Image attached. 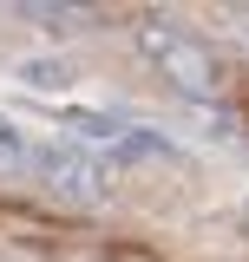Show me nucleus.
Wrapping results in <instances>:
<instances>
[{
  "mask_svg": "<svg viewBox=\"0 0 249 262\" xmlns=\"http://www.w3.org/2000/svg\"><path fill=\"white\" fill-rule=\"evenodd\" d=\"M33 177L59 203H79V210L112 203V164L86 144H33Z\"/></svg>",
  "mask_w": 249,
  "mask_h": 262,
  "instance_id": "f257e3e1",
  "label": "nucleus"
},
{
  "mask_svg": "<svg viewBox=\"0 0 249 262\" xmlns=\"http://www.w3.org/2000/svg\"><path fill=\"white\" fill-rule=\"evenodd\" d=\"M138 46H144V59H151L171 85H184L190 98H210V92H217V59H210V46L190 39L184 27H171V20H144V27H138Z\"/></svg>",
  "mask_w": 249,
  "mask_h": 262,
  "instance_id": "f03ea898",
  "label": "nucleus"
},
{
  "mask_svg": "<svg viewBox=\"0 0 249 262\" xmlns=\"http://www.w3.org/2000/svg\"><path fill=\"white\" fill-rule=\"evenodd\" d=\"M105 164H177V144H171L164 131H144V125H131V131L118 138V144L105 151Z\"/></svg>",
  "mask_w": 249,
  "mask_h": 262,
  "instance_id": "7ed1b4c3",
  "label": "nucleus"
},
{
  "mask_svg": "<svg viewBox=\"0 0 249 262\" xmlns=\"http://www.w3.org/2000/svg\"><path fill=\"white\" fill-rule=\"evenodd\" d=\"M20 170H33V138L0 112V177H20Z\"/></svg>",
  "mask_w": 249,
  "mask_h": 262,
  "instance_id": "20e7f679",
  "label": "nucleus"
},
{
  "mask_svg": "<svg viewBox=\"0 0 249 262\" xmlns=\"http://www.w3.org/2000/svg\"><path fill=\"white\" fill-rule=\"evenodd\" d=\"M66 125L79 131V138H98V144L112 151L125 131H131V118H112V112H66Z\"/></svg>",
  "mask_w": 249,
  "mask_h": 262,
  "instance_id": "39448f33",
  "label": "nucleus"
},
{
  "mask_svg": "<svg viewBox=\"0 0 249 262\" xmlns=\"http://www.w3.org/2000/svg\"><path fill=\"white\" fill-rule=\"evenodd\" d=\"M20 79H27V85H46V92H53V85H66V79H72V66H53V59H39V66H20Z\"/></svg>",
  "mask_w": 249,
  "mask_h": 262,
  "instance_id": "423d86ee",
  "label": "nucleus"
}]
</instances>
